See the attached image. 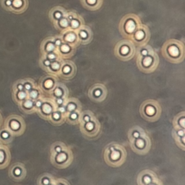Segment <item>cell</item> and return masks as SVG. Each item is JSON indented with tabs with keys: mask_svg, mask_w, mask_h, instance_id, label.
<instances>
[{
	"mask_svg": "<svg viewBox=\"0 0 185 185\" xmlns=\"http://www.w3.org/2000/svg\"><path fill=\"white\" fill-rule=\"evenodd\" d=\"M164 56L171 62L179 63L184 58V45L179 41L169 40L162 48Z\"/></svg>",
	"mask_w": 185,
	"mask_h": 185,
	"instance_id": "cell-1",
	"label": "cell"
},
{
	"mask_svg": "<svg viewBox=\"0 0 185 185\" xmlns=\"http://www.w3.org/2000/svg\"><path fill=\"white\" fill-rule=\"evenodd\" d=\"M127 153L124 147L119 144L108 145L104 152L106 162L110 166H119L124 163Z\"/></svg>",
	"mask_w": 185,
	"mask_h": 185,
	"instance_id": "cell-2",
	"label": "cell"
},
{
	"mask_svg": "<svg viewBox=\"0 0 185 185\" xmlns=\"http://www.w3.org/2000/svg\"><path fill=\"white\" fill-rule=\"evenodd\" d=\"M141 24L142 23L138 16L134 14H129L123 17L120 22V32L124 37L129 39Z\"/></svg>",
	"mask_w": 185,
	"mask_h": 185,
	"instance_id": "cell-3",
	"label": "cell"
},
{
	"mask_svg": "<svg viewBox=\"0 0 185 185\" xmlns=\"http://www.w3.org/2000/svg\"><path fill=\"white\" fill-rule=\"evenodd\" d=\"M161 109L158 103L155 101H147L142 103L140 108L141 115L145 120L156 121L160 115Z\"/></svg>",
	"mask_w": 185,
	"mask_h": 185,
	"instance_id": "cell-4",
	"label": "cell"
},
{
	"mask_svg": "<svg viewBox=\"0 0 185 185\" xmlns=\"http://www.w3.org/2000/svg\"><path fill=\"white\" fill-rule=\"evenodd\" d=\"M4 127L14 136H20L25 132V124L20 116L14 114L7 118Z\"/></svg>",
	"mask_w": 185,
	"mask_h": 185,
	"instance_id": "cell-5",
	"label": "cell"
},
{
	"mask_svg": "<svg viewBox=\"0 0 185 185\" xmlns=\"http://www.w3.org/2000/svg\"><path fill=\"white\" fill-rule=\"evenodd\" d=\"M135 45L131 41H120L115 46L116 56L123 61L131 59L135 55Z\"/></svg>",
	"mask_w": 185,
	"mask_h": 185,
	"instance_id": "cell-6",
	"label": "cell"
},
{
	"mask_svg": "<svg viewBox=\"0 0 185 185\" xmlns=\"http://www.w3.org/2000/svg\"><path fill=\"white\" fill-rule=\"evenodd\" d=\"M158 62H159V59H158L157 54L155 52L151 54L147 55V56L138 57L137 59L139 69L141 71L147 72V73L152 72L156 70L158 65Z\"/></svg>",
	"mask_w": 185,
	"mask_h": 185,
	"instance_id": "cell-7",
	"label": "cell"
},
{
	"mask_svg": "<svg viewBox=\"0 0 185 185\" xmlns=\"http://www.w3.org/2000/svg\"><path fill=\"white\" fill-rule=\"evenodd\" d=\"M52 163L58 168H65L71 164L72 160V153L70 148L66 147L63 151L58 153L51 155Z\"/></svg>",
	"mask_w": 185,
	"mask_h": 185,
	"instance_id": "cell-8",
	"label": "cell"
},
{
	"mask_svg": "<svg viewBox=\"0 0 185 185\" xmlns=\"http://www.w3.org/2000/svg\"><path fill=\"white\" fill-rule=\"evenodd\" d=\"M129 142L133 151L139 154L147 153L151 146V139L145 131L138 138L129 141Z\"/></svg>",
	"mask_w": 185,
	"mask_h": 185,
	"instance_id": "cell-9",
	"label": "cell"
},
{
	"mask_svg": "<svg viewBox=\"0 0 185 185\" xmlns=\"http://www.w3.org/2000/svg\"><path fill=\"white\" fill-rule=\"evenodd\" d=\"M150 37L151 34L148 28L143 24H141L129 39L133 43L140 46L146 44V43L149 41Z\"/></svg>",
	"mask_w": 185,
	"mask_h": 185,
	"instance_id": "cell-10",
	"label": "cell"
},
{
	"mask_svg": "<svg viewBox=\"0 0 185 185\" xmlns=\"http://www.w3.org/2000/svg\"><path fill=\"white\" fill-rule=\"evenodd\" d=\"M80 124L81 132L87 137H96L100 132V124H99L98 120L95 118V116H93L89 122Z\"/></svg>",
	"mask_w": 185,
	"mask_h": 185,
	"instance_id": "cell-11",
	"label": "cell"
},
{
	"mask_svg": "<svg viewBox=\"0 0 185 185\" xmlns=\"http://www.w3.org/2000/svg\"><path fill=\"white\" fill-rule=\"evenodd\" d=\"M56 106L52 98H43L41 106L36 110V112L41 116V117L48 120L50 116L56 109Z\"/></svg>",
	"mask_w": 185,
	"mask_h": 185,
	"instance_id": "cell-12",
	"label": "cell"
},
{
	"mask_svg": "<svg viewBox=\"0 0 185 185\" xmlns=\"http://www.w3.org/2000/svg\"><path fill=\"white\" fill-rule=\"evenodd\" d=\"M88 94L92 100L97 102H101L104 100L106 97L107 91L103 85L96 84L91 88Z\"/></svg>",
	"mask_w": 185,
	"mask_h": 185,
	"instance_id": "cell-13",
	"label": "cell"
},
{
	"mask_svg": "<svg viewBox=\"0 0 185 185\" xmlns=\"http://www.w3.org/2000/svg\"><path fill=\"white\" fill-rule=\"evenodd\" d=\"M9 176L15 181H21L26 177V169L23 164L17 163L11 166L9 170Z\"/></svg>",
	"mask_w": 185,
	"mask_h": 185,
	"instance_id": "cell-14",
	"label": "cell"
},
{
	"mask_svg": "<svg viewBox=\"0 0 185 185\" xmlns=\"http://www.w3.org/2000/svg\"><path fill=\"white\" fill-rule=\"evenodd\" d=\"M76 73V67L70 61H63L59 76L66 80L71 79Z\"/></svg>",
	"mask_w": 185,
	"mask_h": 185,
	"instance_id": "cell-15",
	"label": "cell"
},
{
	"mask_svg": "<svg viewBox=\"0 0 185 185\" xmlns=\"http://www.w3.org/2000/svg\"><path fill=\"white\" fill-rule=\"evenodd\" d=\"M60 36L64 43L71 45L74 48H76L80 44L78 34H77V31H74V30L70 29L64 30V31H61Z\"/></svg>",
	"mask_w": 185,
	"mask_h": 185,
	"instance_id": "cell-16",
	"label": "cell"
},
{
	"mask_svg": "<svg viewBox=\"0 0 185 185\" xmlns=\"http://www.w3.org/2000/svg\"><path fill=\"white\" fill-rule=\"evenodd\" d=\"M57 84L56 76L52 75V74H49V75L45 76L41 79L40 81V88L41 91L45 92H49L54 88V87L56 86Z\"/></svg>",
	"mask_w": 185,
	"mask_h": 185,
	"instance_id": "cell-17",
	"label": "cell"
},
{
	"mask_svg": "<svg viewBox=\"0 0 185 185\" xmlns=\"http://www.w3.org/2000/svg\"><path fill=\"white\" fill-rule=\"evenodd\" d=\"M78 37L80 44H87L90 43L92 38V33L88 26L83 25L78 31Z\"/></svg>",
	"mask_w": 185,
	"mask_h": 185,
	"instance_id": "cell-18",
	"label": "cell"
},
{
	"mask_svg": "<svg viewBox=\"0 0 185 185\" xmlns=\"http://www.w3.org/2000/svg\"><path fill=\"white\" fill-rule=\"evenodd\" d=\"M28 0H11L10 12L14 14H21L28 9Z\"/></svg>",
	"mask_w": 185,
	"mask_h": 185,
	"instance_id": "cell-19",
	"label": "cell"
},
{
	"mask_svg": "<svg viewBox=\"0 0 185 185\" xmlns=\"http://www.w3.org/2000/svg\"><path fill=\"white\" fill-rule=\"evenodd\" d=\"M56 52L59 54V56L61 57V59H68L74 54L75 48L71 45L63 42L59 47H57Z\"/></svg>",
	"mask_w": 185,
	"mask_h": 185,
	"instance_id": "cell-20",
	"label": "cell"
},
{
	"mask_svg": "<svg viewBox=\"0 0 185 185\" xmlns=\"http://www.w3.org/2000/svg\"><path fill=\"white\" fill-rule=\"evenodd\" d=\"M156 178H157V176L153 171L145 170L139 174L138 182L139 185H147L151 183Z\"/></svg>",
	"mask_w": 185,
	"mask_h": 185,
	"instance_id": "cell-21",
	"label": "cell"
},
{
	"mask_svg": "<svg viewBox=\"0 0 185 185\" xmlns=\"http://www.w3.org/2000/svg\"><path fill=\"white\" fill-rule=\"evenodd\" d=\"M11 155L6 145L2 144L0 146V169L6 168L10 164Z\"/></svg>",
	"mask_w": 185,
	"mask_h": 185,
	"instance_id": "cell-22",
	"label": "cell"
},
{
	"mask_svg": "<svg viewBox=\"0 0 185 185\" xmlns=\"http://www.w3.org/2000/svg\"><path fill=\"white\" fill-rule=\"evenodd\" d=\"M41 52L42 55H46L52 52H56V46H55L53 37H48L42 41L41 44Z\"/></svg>",
	"mask_w": 185,
	"mask_h": 185,
	"instance_id": "cell-23",
	"label": "cell"
},
{
	"mask_svg": "<svg viewBox=\"0 0 185 185\" xmlns=\"http://www.w3.org/2000/svg\"><path fill=\"white\" fill-rule=\"evenodd\" d=\"M67 89L65 85L61 83H57L54 88L49 92L52 96V99H56L59 98H67Z\"/></svg>",
	"mask_w": 185,
	"mask_h": 185,
	"instance_id": "cell-24",
	"label": "cell"
},
{
	"mask_svg": "<svg viewBox=\"0 0 185 185\" xmlns=\"http://www.w3.org/2000/svg\"><path fill=\"white\" fill-rule=\"evenodd\" d=\"M66 12H67V11L63 7H55L52 8L50 10L48 15H49L51 21L54 24L56 21H58L59 20H60L61 17L65 16L66 15Z\"/></svg>",
	"mask_w": 185,
	"mask_h": 185,
	"instance_id": "cell-25",
	"label": "cell"
},
{
	"mask_svg": "<svg viewBox=\"0 0 185 185\" xmlns=\"http://www.w3.org/2000/svg\"><path fill=\"white\" fill-rule=\"evenodd\" d=\"M20 109L25 114H31L36 111V106H35V101L31 100L29 98H26L18 104Z\"/></svg>",
	"mask_w": 185,
	"mask_h": 185,
	"instance_id": "cell-26",
	"label": "cell"
},
{
	"mask_svg": "<svg viewBox=\"0 0 185 185\" xmlns=\"http://www.w3.org/2000/svg\"><path fill=\"white\" fill-rule=\"evenodd\" d=\"M65 108L66 114L70 113L73 111H81L80 104L78 100L74 98H69L67 99L66 102L64 105Z\"/></svg>",
	"mask_w": 185,
	"mask_h": 185,
	"instance_id": "cell-27",
	"label": "cell"
},
{
	"mask_svg": "<svg viewBox=\"0 0 185 185\" xmlns=\"http://www.w3.org/2000/svg\"><path fill=\"white\" fill-rule=\"evenodd\" d=\"M64 59H59L57 60L53 61L51 63L49 67H48V69L46 70V72L54 76H59V72H60L61 65H62Z\"/></svg>",
	"mask_w": 185,
	"mask_h": 185,
	"instance_id": "cell-28",
	"label": "cell"
},
{
	"mask_svg": "<svg viewBox=\"0 0 185 185\" xmlns=\"http://www.w3.org/2000/svg\"><path fill=\"white\" fill-rule=\"evenodd\" d=\"M184 130L185 129L174 128V130L173 132L174 138L177 145L183 150H184V147H185V131Z\"/></svg>",
	"mask_w": 185,
	"mask_h": 185,
	"instance_id": "cell-29",
	"label": "cell"
},
{
	"mask_svg": "<svg viewBox=\"0 0 185 185\" xmlns=\"http://www.w3.org/2000/svg\"><path fill=\"white\" fill-rule=\"evenodd\" d=\"M66 120V114L61 113L58 109H56L50 116L48 121H50L53 124L59 125L64 122V121Z\"/></svg>",
	"mask_w": 185,
	"mask_h": 185,
	"instance_id": "cell-30",
	"label": "cell"
},
{
	"mask_svg": "<svg viewBox=\"0 0 185 185\" xmlns=\"http://www.w3.org/2000/svg\"><path fill=\"white\" fill-rule=\"evenodd\" d=\"M81 3L85 8L95 11L100 9L102 5L103 0H81Z\"/></svg>",
	"mask_w": 185,
	"mask_h": 185,
	"instance_id": "cell-31",
	"label": "cell"
},
{
	"mask_svg": "<svg viewBox=\"0 0 185 185\" xmlns=\"http://www.w3.org/2000/svg\"><path fill=\"white\" fill-rule=\"evenodd\" d=\"M84 20L80 15H79L78 14L75 15V16L72 20H70V28L69 29L74 30V31H78V30L80 29V28L82 27L83 25H84Z\"/></svg>",
	"mask_w": 185,
	"mask_h": 185,
	"instance_id": "cell-32",
	"label": "cell"
},
{
	"mask_svg": "<svg viewBox=\"0 0 185 185\" xmlns=\"http://www.w3.org/2000/svg\"><path fill=\"white\" fill-rule=\"evenodd\" d=\"M14 137L15 136L10 131L7 130L5 127H3L0 129V142L2 144L6 145L11 142Z\"/></svg>",
	"mask_w": 185,
	"mask_h": 185,
	"instance_id": "cell-33",
	"label": "cell"
},
{
	"mask_svg": "<svg viewBox=\"0 0 185 185\" xmlns=\"http://www.w3.org/2000/svg\"><path fill=\"white\" fill-rule=\"evenodd\" d=\"M54 25V27L56 28L57 30H61V31H64L69 29L70 28V20L66 16V15L63 17H61L60 20H59L58 21H56V23L53 24Z\"/></svg>",
	"mask_w": 185,
	"mask_h": 185,
	"instance_id": "cell-34",
	"label": "cell"
},
{
	"mask_svg": "<svg viewBox=\"0 0 185 185\" xmlns=\"http://www.w3.org/2000/svg\"><path fill=\"white\" fill-rule=\"evenodd\" d=\"M81 114V111H73L70 113L66 114V120L70 124H78L80 122V117Z\"/></svg>",
	"mask_w": 185,
	"mask_h": 185,
	"instance_id": "cell-35",
	"label": "cell"
},
{
	"mask_svg": "<svg viewBox=\"0 0 185 185\" xmlns=\"http://www.w3.org/2000/svg\"><path fill=\"white\" fill-rule=\"evenodd\" d=\"M174 128L185 129V115L184 112L176 116L174 120Z\"/></svg>",
	"mask_w": 185,
	"mask_h": 185,
	"instance_id": "cell-36",
	"label": "cell"
},
{
	"mask_svg": "<svg viewBox=\"0 0 185 185\" xmlns=\"http://www.w3.org/2000/svg\"><path fill=\"white\" fill-rule=\"evenodd\" d=\"M42 92L43 91H41L39 86H37L36 85L34 88H32L30 91L28 92V98L31 100L36 101L38 99L42 98Z\"/></svg>",
	"mask_w": 185,
	"mask_h": 185,
	"instance_id": "cell-37",
	"label": "cell"
},
{
	"mask_svg": "<svg viewBox=\"0 0 185 185\" xmlns=\"http://www.w3.org/2000/svg\"><path fill=\"white\" fill-rule=\"evenodd\" d=\"M28 98V92L25 91H13V99H14L15 102L17 104H19L22 101L25 100L26 98Z\"/></svg>",
	"mask_w": 185,
	"mask_h": 185,
	"instance_id": "cell-38",
	"label": "cell"
},
{
	"mask_svg": "<svg viewBox=\"0 0 185 185\" xmlns=\"http://www.w3.org/2000/svg\"><path fill=\"white\" fill-rule=\"evenodd\" d=\"M153 52H154V50L152 48V47L145 44V45L139 46L138 52H137V56L138 57L145 56H147V55L152 54Z\"/></svg>",
	"mask_w": 185,
	"mask_h": 185,
	"instance_id": "cell-39",
	"label": "cell"
},
{
	"mask_svg": "<svg viewBox=\"0 0 185 185\" xmlns=\"http://www.w3.org/2000/svg\"><path fill=\"white\" fill-rule=\"evenodd\" d=\"M143 129H142L140 127H133V129H131L129 132V141L135 140L136 138H138L140 136L142 135L143 133Z\"/></svg>",
	"mask_w": 185,
	"mask_h": 185,
	"instance_id": "cell-40",
	"label": "cell"
},
{
	"mask_svg": "<svg viewBox=\"0 0 185 185\" xmlns=\"http://www.w3.org/2000/svg\"><path fill=\"white\" fill-rule=\"evenodd\" d=\"M55 179L52 176L47 174L41 175L38 179V185H48L54 181Z\"/></svg>",
	"mask_w": 185,
	"mask_h": 185,
	"instance_id": "cell-41",
	"label": "cell"
},
{
	"mask_svg": "<svg viewBox=\"0 0 185 185\" xmlns=\"http://www.w3.org/2000/svg\"><path fill=\"white\" fill-rule=\"evenodd\" d=\"M23 87H24V91H30V90L36 86V83L32 79L30 78H27V79H23Z\"/></svg>",
	"mask_w": 185,
	"mask_h": 185,
	"instance_id": "cell-42",
	"label": "cell"
},
{
	"mask_svg": "<svg viewBox=\"0 0 185 185\" xmlns=\"http://www.w3.org/2000/svg\"><path fill=\"white\" fill-rule=\"evenodd\" d=\"M93 114L90 111L81 112L79 124H83V123H86L89 122L90 120H91V119L93 117Z\"/></svg>",
	"mask_w": 185,
	"mask_h": 185,
	"instance_id": "cell-43",
	"label": "cell"
},
{
	"mask_svg": "<svg viewBox=\"0 0 185 185\" xmlns=\"http://www.w3.org/2000/svg\"><path fill=\"white\" fill-rule=\"evenodd\" d=\"M66 147L65 145H64L62 142H57L54 144L52 145V147H51V153L54 154V153H58L61 151H63Z\"/></svg>",
	"mask_w": 185,
	"mask_h": 185,
	"instance_id": "cell-44",
	"label": "cell"
},
{
	"mask_svg": "<svg viewBox=\"0 0 185 185\" xmlns=\"http://www.w3.org/2000/svg\"><path fill=\"white\" fill-rule=\"evenodd\" d=\"M39 63H40V66L42 68L43 70H44L45 71H46V70L48 69V67H49V65L52 63L49 59H48L45 56L42 55V56L41 57L40 61H39Z\"/></svg>",
	"mask_w": 185,
	"mask_h": 185,
	"instance_id": "cell-45",
	"label": "cell"
},
{
	"mask_svg": "<svg viewBox=\"0 0 185 185\" xmlns=\"http://www.w3.org/2000/svg\"><path fill=\"white\" fill-rule=\"evenodd\" d=\"M43 56H45L46 58H47L48 59H49L51 61H53L57 60V59H61V57L59 56V55L58 53H57V52L49 53V54L43 55Z\"/></svg>",
	"mask_w": 185,
	"mask_h": 185,
	"instance_id": "cell-46",
	"label": "cell"
},
{
	"mask_svg": "<svg viewBox=\"0 0 185 185\" xmlns=\"http://www.w3.org/2000/svg\"><path fill=\"white\" fill-rule=\"evenodd\" d=\"M1 4L2 7H3L4 10L10 12V6H11V0H2Z\"/></svg>",
	"mask_w": 185,
	"mask_h": 185,
	"instance_id": "cell-47",
	"label": "cell"
},
{
	"mask_svg": "<svg viewBox=\"0 0 185 185\" xmlns=\"http://www.w3.org/2000/svg\"><path fill=\"white\" fill-rule=\"evenodd\" d=\"M53 40H54V43L55 46L57 47H59V46H60L61 43H63V41L62 39H61L60 35L59 36H53Z\"/></svg>",
	"mask_w": 185,
	"mask_h": 185,
	"instance_id": "cell-48",
	"label": "cell"
},
{
	"mask_svg": "<svg viewBox=\"0 0 185 185\" xmlns=\"http://www.w3.org/2000/svg\"><path fill=\"white\" fill-rule=\"evenodd\" d=\"M55 185H70L69 183L65 179H55Z\"/></svg>",
	"mask_w": 185,
	"mask_h": 185,
	"instance_id": "cell-49",
	"label": "cell"
},
{
	"mask_svg": "<svg viewBox=\"0 0 185 185\" xmlns=\"http://www.w3.org/2000/svg\"><path fill=\"white\" fill-rule=\"evenodd\" d=\"M147 185H163V184H162V182H160V180L158 179V178L157 177V178H156V179H154L153 181L151 182V183H150Z\"/></svg>",
	"mask_w": 185,
	"mask_h": 185,
	"instance_id": "cell-50",
	"label": "cell"
},
{
	"mask_svg": "<svg viewBox=\"0 0 185 185\" xmlns=\"http://www.w3.org/2000/svg\"><path fill=\"white\" fill-rule=\"evenodd\" d=\"M2 123V117L1 114H0V126H1Z\"/></svg>",
	"mask_w": 185,
	"mask_h": 185,
	"instance_id": "cell-51",
	"label": "cell"
},
{
	"mask_svg": "<svg viewBox=\"0 0 185 185\" xmlns=\"http://www.w3.org/2000/svg\"><path fill=\"white\" fill-rule=\"evenodd\" d=\"M48 185H55V179L52 182V183H50L49 184H48Z\"/></svg>",
	"mask_w": 185,
	"mask_h": 185,
	"instance_id": "cell-52",
	"label": "cell"
},
{
	"mask_svg": "<svg viewBox=\"0 0 185 185\" xmlns=\"http://www.w3.org/2000/svg\"><path fill=\"white\" fill-rule=\"evenodd\" d=\"M2 143H1V142H0V146H1V145H2Z\"/></svg>",
	"mask_w": 185,
	"mask_h": 185,
	"instance_id": "cell-53",
	"label": "cell"
}]
</instances>
